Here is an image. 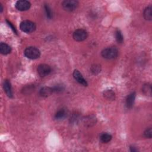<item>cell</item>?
Wrapping results in <instances>:
<instances>
[{
    "instance_id": "5b68a950",
    "label": "cell",
    "mask_w": 152,
    "mask_h": 152,
    "mask_svg": "<svg viewBox=\"0 0 152 152\" xmlns=\"http://www.w3.org/2000/svg\"><path fill=\"white\" fill-rule=\"evenodd\" d=\"M88 36L87 32L84 29H77L73 33V38L75 41L82 42L87 39Z\"/></svg>"
},
{
    "instance_id": "9a60e30c",
    "label": "cell",
    "mask_w": 152,
    "mask_h": 152,
    "mask_svg": "<svg viewBox=\"0 0 152 152\" xmlns=\"http://www.w3.org/2000/svg\"><path fill=\"white\" fill-rule=\"evenodd\" d=\"M112 136L109 133H102L100 136V140L103 143H108L112 140Z\"/></svg>"
},
{
    "instance_id": "8992f818",
    "label": "cell",
    "mask_w": 152,
    "mask_h": 152,
    "mask_svg": "<svg viewBox=\"0 0 152 152\" xmlns=\"http://www.w3.org/2000/svg\"><path fill=\"white\" fill-rule=\"evenodd\" d=\"M51 72V68L47 64H41L37 67V73L41 77H44Z\"/></svg>"
},
{
    "instance_id": "4fadbf2b",
    "label": "cell",
    "mask_w": 152,
    "mask_h": 152,
    "mask_svg": "<svg viewBox=\"0 0 152 152\" xmlns=\"http://www.w3.org/2000/svg\"><path fill=\"white\" fill-rule=\"evenodd\" d=\"M11 51V48L8 45L3 42L1 43V44H0V52L3 55L9 54Z\"/></svg>"
},
{
    "instance_id": "cb8c5ba5",
    "label": "cell",
    "mask_w": 152,
    "mask_h": 152,
    "mask_svg": "<svg viewBox=\"0 0 152 152\" xmlns=\"http://www.w3.org/2000/svg\"><path fill=\"white\" fill-rule=\"evenodd\" d=\"M6 21H7V23L8 26L11 28V29H12V30H13V32H14L16 34H17V31H16V28L13 26V25H12V24L11 23L10 21H8V20H7Z\"/></svg>"
},
{
    "instance_id": "e0dca14e",
    "label": "cell",
    "mask_w": 152,
    "mask_h": 152,
    "mask_svg": "<svg viewBox=\"0 0 152 152\" xmlns=\"http://www.w3.org/2000/svg\"><path fill=\"white\" fill-rule=\"evenodd\" d=\"M144 17L146 20L151 21L152 19V15H151V7L149 6L146 8L144 11Z\"/></svg>"
},
{
    "instance_id": "7a4b0ae2",
    "label": "cell",
    "mask_w": 152,
    "mask_h": 152,
    "mask_svg": "<svg viewBox=\"0 0 152 152\" xmlns=\"http://www.w3.org/2000/svg\"><path fill=\"white\" fill-rule=\"evenodd\" d=\"M25 56L31 59H35L39 58L41 55L40 50L36 47L30 46L27 48L24 53Z\"/></svg>"
},
{
    "instance_id": "d6986e66",
    "label": "cell",
    "mask_w": 152,
    "mask_h": 152,
    "mask_svg": "<svg viewBox=\"0 0 152 152\" xmlns=\"http://www.w3.org/2000/svg\"><path fill=\"white\" fill-rule=\"evenodd\" d=\"M116 40L118 44H122L124 42V37L120 30L117 29L115 31Z\"/></svg>"
},
{
    "instance_id": "8fae6325",
    "label": "cell",
    "mask_w": 152,
    "mask_h": 152,
    "mask_svg": "<svg viewBox=\"0 0 152 152\" xmlns=\"http://www.w3.org/2000/svg\"><path fill=\"white\" fill-rule=\"evenodd\" d=\"M3 88L4 92L9 97H12V92L11 86V83L8 80H6L3 84Z\"/></svg>"
},
{
    "instance_id": "9c48e42d",
    "label": "cell",
    "mask_w": 152,
    "mask_h": 152,
    "mask_svg": "<svg viewBox=\"0 0 152 152\" xmlns=\"http://www.w3.org/2000/svg\"><path fill=\"white\" fill-rule=\"evenodd\" d=\"M135 96H136L135 93L133 92V93H130L127 96V97H126L125 105H126V108H127L128 109H131L133 106L134 101H135Z\"/></svg>"
},
{
    "instance_id": "ffe728a7",
    "label": "cell",
    "mask_w": 152,
    "mask_h": 152,
    "mask_svg": "<svg viewBox=\"0 0 152 152\" xmlns=\"http://www.w3.org/2000/svg\"><path fill=\"white\" fill-rule=\"evenodd\" d=\"M44 8H45V11L46 12V15L47 16V17L49 19H52L53 17V12L51 9L49 7V6H48L47 4H45L44 6Z\"/></svg>"
},
{
    "instance_id": "7402d4cb",
    "label": "cell",
    "mask_w": 152,
    "mask_h": 152,
    "mask_svg": "<svg viewBox=\"0 0 152 152\" xmlns=\"http://www.w3.org/2000/svg\"><path fill=\"white\" fill-rule=\"evenodd\" d=\"M53 91H54V92H62L63 90H64V86H63L61 84H58L54 87H53Z\"/></svg>"
},
{
    "instance_id": "ba28073f",
    "label": "cell",
    "mask_w": 152,
    "mask_h": 152,
    "mask_svg": "<svg viewBox=\"0 0 152 152\" xmlns=\"http://www.w3.org/2000/svg\"><path fill=\"white\" fill-rule=\"evenodd\" d=\"M73 77L74 79L77 81L80 84L84 86H87L88 84L86 82V80L84 79V77L82 76V74L79 72V71L75 70H74L73 73Z\"/></svg>"
},
{
    "instance_id": "7c38bea8",
    "label": "cell",
    "mask_w": 152,
    "mask_h": 152,
    "mask_svg": "<svg viewBox=\"0 0 152 152\" xmlns=\"http://www.w3.org/2000/svg\"><path fill=\"white\" fill-rule=\"evenodd\" d=\"M83 122L87 126H91L96 124V119L94 116H88L83 118Z\"/></svg>"
},
{
    "instance_id": "277c9868",
    "label": "cell",
    "mask_w": 152,
    "mask_h": 152,
    "mask_svg": "<svg viewBox=\"0 0 152 152\" xmlns=\"http://www.w3.org/2000/svg\"><path fill=\"white\" fill-rule=\"evenodd\" d=\"M62 6L67 11H73L79 6V2L75 0H66L62 3Z\"/></svg>"
},
{
    "instance_id": "6da1fadb",
    "label": "cell",
    "mask_w": 152,
    "mask_h": 152,
    "mask_svg": "<svg viewBox=\"0 0 152 152\" xmlns=\"http://www.w3.org/2000/svg\"><path fill=\"white\" fill-rule=\"evenodd\" d=\"M102 56L107 59H112L116 58L118 55V50L116 47L111 46L104 49L102 53Z\"/></svg>"
},
{
    "instance_id": "5bb4252c",
    "label": "cell",
    "mask_w": 152,
    "mask_h": 152,
    "mask_svg": "<svg viewBox=\"0 0 152 152\" xmlns=\"http://www.w3.org/2000/svg\"><path fill=\"white\" fill-rule=\"evenodd\" d=\"M67 112L64 109H61L59 110L55 115V118L57 120H61L64 119L67 117Z\"/></svg>"
},
{
    "instance_id": "30bf717a",
    "label": "cell",
    "mask_w": 152,
    "mask_h": 152,
    "mask_svg": "<svg viewBox=\"0 0 152 152\" xmlns=\"http://www.w3.org/2000/svg\"><path fill=\"white\" fill-rule=\"evenodd\" d=\"M53 93H54L53 87H44L39 91L40 96L45 97L50 96Z\"/></svg>"
},
{
    "instance_id": "2e32d148",
    "label": "cell",
    "mask_w": 152,
    "mask_h": 152,
    "mask_svg": "<svg viewBox=\"0 0 152 152\" xmlns=\"http://www.w3.org/2000/svg\"><path fill=\"white\" fill-rule=\"evenodd\" d=\"M104 96L108 100H113L115 99V93L112 90H107L104 92Z\"/></svg>"
},
{
    "instance_id": "d4e9b609",
    "label": "cell",
    "mask_w": 152,
    "mask_h": 152,
    "mask_svg": "<svg viewBox=\"0 0 152 152\" xmlns=\"http://www.w3.org/2000/svg\"><path fill=\"white\" fill-rule=\"evenodd\" d=\"M130 151L132 152H134V151H137L138 149H136V147H135L134 146H131L130 147Z\"/></svg>"
},
{
    "instance_id": "3957f363",
    "label": "cell",
    "mask_w": 152,
    "mask_h": 152,
    "mask_svg": "<svg viewBox=\"0 0 152 152\" xmlns=\"http://www.w3.org/2000/svg\"><path fill=\"white\" fill-rule=\"evenodd\" d=\"M20 28L21 31L30 33L34 32L36 27L35 23L29 20H24L21 23Z\"/></svg>"
},
{
    "instance_id": "603a6c76",
    "label": "cell",
    "mask_w": 152,
    "mask_h": 152,
    "mask_svg": "<svg viewBox=\"0 0 152 152\" xmlns=\"http://www.w3.org/2000/svg\"><path fill=\"white\" fill-rule=\"evenodd\" d=\"M144 135L145 137L148 138H151L152 136V130L151 128H149L147 129L144 133Z\"/></svg>"
},
{
    "instance_id": "52a82bcc",
    "label": "cell",
    "mask_w": 152,
    "mask_h": 152,
    "mask_svg": "<svg viewBox=\"0 0 152 152\" xmlns=\"http://www.w3.org/2000/svg\"><path fill=\"white\" fill-rule=\"evenodd\" d=\"M16 8L19 11H26L28 10L31 6V4L28 1L26 0H20V1H17L16 3Z\"/></svg>"
},
{
    "instance_id": "44dd1931",
    "label": "cell",
    "mask_w": 152,
    "mask_h": 152,
    "mask_svg": "<svg viewBox=\"0 0 152 152\" xmlns=\"http://www.w3.org/2000/svg\"><path fill=\"white\" fill-rule=\"evenodd\" d=\"M100 66L97 64H95L91 67V71L93 74H97L100 72Z\"/></svg>"
},
{
    "instance_id": "484cf974",
    "label": "cell",
    "mask_w": 152,
    "mask_h": 152,
    "mask_svg": "<svg viewBox=\"0 0 152 152\" xmlns=\"http://www.w3.org/2000/svg\"><path fill=\"white\" fill-rule=\"evenodd\" d=\"M0 7H1V8H0V11H1V12H2L3 11V7L1 4H0Z\"/></svg>"
},
{
    "instance_id": "ac0fdd59",
    "label": "cell",
    "mask_w": 152,
    "mask_h": 152,
    "mask_svg": "<svg viewBox=\"0 0 152 152\" xmlns=\"http://www.w3.org/2000/svg\"><path fill=\"white\" fill-rule=\"evenodd\" d=\"M142 91L143 93L146 96H151V87L150 84H146L143 86Z\"/></svg>"
}]
</instances>
